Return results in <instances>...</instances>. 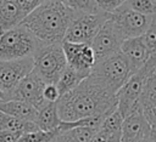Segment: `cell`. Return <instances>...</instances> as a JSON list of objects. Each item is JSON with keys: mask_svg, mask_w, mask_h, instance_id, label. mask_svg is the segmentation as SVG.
<instances>
[{"mask_svg": "<svg viewBox=\"0 0 156 142\" xmlns=\"http://www.w3.org/2000/svg\"><path fill=\"white\" fill-rule=\"evenodd\" d=\"M144 142H156V131H151V134L147 136V138Z\"/></svg>", "mask_w": 156, "mask_h": 142, "instance_id": "f546056e", "label": "cell"}, {"mask_svg": "<svg viewBox=\"0 0 156 142\" xmlns=\"http://www.w3.org/2000/svg\"><path fill=\"white\" fill-rule=\"evenodd\" d=\"M0 100H2V101H5V100H6V95L1 91V89H0Z\"/></svg>", "mask_w": 156, "mask_h": 142, "instance_id": "4dcf8cb0", "label": "cell"}, {"mask_svg": "<svg viewBox=\"0 0 156 142\" xmlns=\"http://www.w3.org/2000/svg\"><path fill=\"white\" fill-rule=\"evenodd\" d=\"M108 17L110 13L102 11L100 12L72 11V17L68 23L63 41L89 44Z\"/></svg>", "mask_w": 156, "mask_h": 142, "instance_id": "8992f818", "label": "cell"}, {"mask_svg": "<svg viewBox=\"0 0 156 142\" xmlns=\"http://www.w3.org/2000/svg\"><path fill=\"white\" fill-rule=\"evenodd\" d=\"M62 50L67 64L77 72L88 76L95 64V55L89 44H78L62 41Z\"/></svg>", "mask_w": 156, "mask_h": 142, "instance_id": "7c38bea8", "label": "cell"}, {"mask_svg": "<svg viewBox=\"0 0 156 142\" xmlns=\"http://www.w3.org/2000/svg\"><path fill=\"white\" fill-rule=\"evenodd\" d=\"M95 4L98 5L99 10L106 13H112L115 12L126 0H94Z\"/></svg>", "mask_w": 156, "mask_h": 142, "instance_id": "484cf974", "label": "cell"}, {"mask_svg": "<svg viewBox=\"0 0 156 142\" xmlns=\"http://www.w3.org/2000/svg\"><path fill=\"white\" fill-rule=\"evenodd\" d=\"M22 135L7 130H0V142H18Z\"/></svg>", "mask_w": 156, "mask_h": 142, "instance_id": "f1b7e54d", "label": "cell"}, {"mask_svg": "<svg viewBox=\"0 0 156 142\" xmlns=\"http://www.w3.org/2000/svg\"><path fill=\"white\" fill-rule=\"evenodd\" d=\"M0 130H7L17 134H27L35 130H39L34 121H27L18 118H15L12 115L5 114L0 112Z\"/></svg>", "mask_w": 156, "mask_h": 142, "instance_id": "ffe728a7", "label": "cell"}, {"mask_svg": "<svg viewBox=\"0 0 156 142\" xmlns=\"http://www.w3.org/2000/svg\"><path fill=\"white\" fill-rule=\"evenodd\" d=\"M24 17L12 0H0V34L20 25Z\"/></svg>", "mask_w": 156, "mask_h": 142, "instance_id": "2e32d148", "label": "cell"}, {"mask_svg": "<svg viewBox=\"0 0 156 142\" xmlns=\"http://www.w3.org/2000/svg\"><path fill=\"white\" fill-rule=\"evenodd\" d=\"M43 97L45 102H56L60 97V92L55 84H46L43 90Z\"/></svg>", "mask_w": 156, "mask_h": 142, "instance_id": "83f0119b", "label": "cell"}, {"mask_svg": "<svg viewBox=\"0 0 156 142\" xmlns=\"http://www.w3.org/2000/svg\"><path fill=\"white\" fill-rule=\"evenodd\" d=\"M41 46L39 40L22 24L0 34V59L32 57Z\"/></svg>", "mask_w": 156, "mask_h": 142, "instance_id": "3957f363", "label": "cell"}, {"mask_svg": "<svg viewBox=\"0 0 156 142\" xmlns=\"http://www.w3.org/2000/svg\"><path fill=\"white\" fill-rule=\"evenodd\" d=\"M18 142H21V141H18Z\"/></svg>", "mask_w": 156, "mask_h": 142, "instance_id": "d6a6232c", "label": "cell"}, {"mask_svg": "<svg viewBox=\"0 0 156 142\" xmlns=\"http://www.w3.org/2000/svg\"><path fill=\"white\" fill-rule=\"evenodd\" d=\"M90 74L99 79L110 90L117 92L133 73L127 58L122 55L121 51H118L96 62Z\"/></svg>", "mask_w": 156, "mask_h": 142, "instance_id": "52a82bcc", "label": "cell"}, {"mask_svg": "<svg viewBox=\"0 0 156 142\" xmlns=\"http://www.w3.org/2000/svg\"><path fill=\"white\" fill-rule=\"evenodd\" d=\"M72 17L69 10L61 0H44L28 13L21 24L26 27L41 45L61 44Z\"/></svg>", "mask_w": 156, "mask_h": 142, "instance_id": "7a4b0ae2", "label": "cell"}, {"mask_svg": "<svg viewBox=\"0 0 156 142\" xmlns=\"http://www.w3.org/2000/svg\"><path fill=\"white\" fill-rule=\"evenodd\" d=\"M1 101H2V100H0V102H1Z\"/></svg>", "mask_w": 156, "mask_h": 142, "instance_id": "1f68e13d", "label": "cell"}, {"mask_svg": "<svg viewBox=\"0 0 156 142\" xmlns=\"http://www.w3.org/2000/svg\"><path fill=\"white\" fill-rule=\"evenodd\" d=\"M123 41H124L123 35L121 34V32L111 19V17H108L107 21L99 29L96 35L93 38V40L89 42V45L94 51L95 61L99 62L118 52L121 50V45Z\"/></svg>", "mask_w": 156, "mask_h": 142, "instance_id": "ba28073f", "label": "cell"}, {"mask_svg": "<svg viewBox=\"0 0 156 142\" xmlns=\"http://www.w3.org/2000/svg\"><path fill=\"white\" fill-rule=\"evenodd\" d=\"M0 112L12 115L15 118L27 120V121H35L38 109L32 104L18 101V100H6L0 102Z\"/></svg>", "mask_w": 156, "mask_h": 142, "instance_id": "e0dca14e", "label": "cell"}, {"mask_svg": "<svg viewBox=\"0 0 156 142\" xmlns=\"http://www.w3.org/2000/svg\"><path fill=\"white\" fill-rule=\"evenodd\" d=\"M152 129L140 110L126 117L122 123L119 142H144Z\"/></svg>", "mask_w": 156, "mask_h": 142, "instance_id": "5bb4252c", "label": "cell"}, {"mask_svg": "<svg viewBox=\"0 0 156 142\" xmlns=\"http://www.w3.org/2000/svg\"><path fill=\"white\" fill-rule=\"evenodd\" d=\"M119 51L127 58V61L130 66L132 73L140 69L147 62V59L151 57L141 36L126 39L122 42Z\"/></svg>", "mask_w": 156, "mask_h": 142, "instance_id": "9a60e30c", "label": "cell"}, {"mask_svg": "<svg viewBox=\"0 0 156 142\" xmlns=\"http://www.w3.org/2000/svg\"><path fill=\"white\" fill-rule=\"evenodd\" d=\"M34 123L39 130L43 131L56 130L62 123V120L58 117L56 102H49L45 106H43L40 109H38V114Z\"/></svg>", "mask_w": 156, "mask_h": 142, "instance_id": "d6986e66", "label": "cell"}, {"mask_svg": "<svg viewBox=\"0 0 156 142\" xmlns=\"http://www.w3.org/2000/svg\"><path fill=\"white\" fill-rule=\"evenodd\" d=\"M87 76L79 72H77L74 68L69 67L68 64L66 66V68L63 69V72L61 73V75L58 76L57 81H56V87L60 92V96L73 90L83 79H85Z\"/></svg>", "mask_w": 156, "mask_h": 142, "instance_id": "44dd1931", "label": "cell"}, {"mask_svg": "<svg viewBox=\"0 0 156 142\" xmlns=\"http://www.w3.org/2000/svg\"><path fill=\"white\" fill-rule=\"evenodd\" d=\"M155 61L156 56H151L147 62L140 69L134 72L116 92L117 109L121 112L123 118L133 114L136 110H140V95L143 91L144 81Z\"/></svg>", "mask_w": 156, "mask_h": 142, "instance_id": "277c9868", "label": "cell"}, {"mask_svg": "<svg viewBox=\"0 0 156 142\" xmlns=\"http://www.w3.org/2000/svg\"><path fill=\"white\" fill-rule=\"evenodd\" d=\"M69 10L80 12H100L94 0H61Z\"/></svg>", "mask_w": 156, "mask_h": 142, "instance_id": "d4e9b609", "label": "cell"}, {"mask_svg": "<svg viewBox=\"0 0 156 142\" xmlns=\"http://www.w3.org/2000/svg\"><path fill=\"white\" fill-rule=\"evenodd\" d=\"M32 57H24L20 59H0V89L6 95V98L15 86L29 72H32Z\"/></svg>", "mask_w": 156, "mask_h": 142, "instance_id": "8fae6325", "label": "cell"}, {"mask_svg": "<svg viewBox=\"0 0 156 142\" xmlns=\"http://www.w3.org/2000/svg\"><path fill=\"white\" fill-rule=\"evenodd\" d=\"M99 129L78 125L66 130H58L51 142H91Z\"/></svg>", "mask_w": 156, "mask_h": 142, "instance_id": "ac0fdd59", "label": "cell"}, {"mask_svg": "<svg viewBox=\"0 0 156 142\" xmlns=\"http://www.w3.org/2000/svg\"><path fill=\"white\" fill-rule=\"evenodd\" d=\"M141 38L150 56H156V15L151 16L150 23Z\"/></svg>", "mask_w": 156, "mask_h": 142, "instance_id": "603a6c76", "label": "cell"}, {"mask_svg": "<svg viewBox=\"0 0 156 142\" xmlns=\"http://www.w3.org/2000/svg\"><path fill=\"white\" fill-rule=\"evenodd\" d=\"M62 121H78L90 117L106 115L117 107L116 92L89 74L73 90L56 101Z\"/></svg>", "mask_w": 156, "mask_h": 142, "instance_id": "6da1fadb", "label": "cell"}, {"mask_svg": "<svg viewBox=\"0 0 156 142\" xmlns=\"http://www.w3.org/2000/svg\"><path fill=\"white\" fill-rule=\"evenodd\" d=\"M57 132H58V127L54 131L35 130L32 132L23 134L18 141H21V142H51Z\"/></svg>", "mask_w": 156, "mask_h": 142, "instance_id": "cb8c5ba5", "label": "cell"}, {"mask_svg": "<svg viewBox=\"0 0 156 142\" xmlns=\"http://www.w3.org/2000/svg\"><path fill=\"white\" fill-rule=\"evenodd\" d=\"M111 19L123 35L124 40L128 38L141 36L146 30L151 16L139 13L124 5V2L112 13H110Z\"/></svg>", "mask_w": 156, "mask_h": 142, "instance_id": "9c48e42d", "label": "cell"}, {"mask_svg": "<svg viewBox=\"0 0 156 142\" xmlns=\"http://www.w3.org/2000/svg\"><path fill=\"white\" fill-rule=\"evenodd\" d=\"M61 44L41 45L32 56L33 70L46 84H56L67 66Z\"/></svg>", "mask_w": 156, "mask_h": 142, "instance_id": "5b68a950", "label": "cell"}, {"mask_svg": "<svg viewBox=\"0 0 156 142\" xmlns=\"http://www.w3.org/2000/svg\"><path fill=\"white\" fill-rule=\"evenodd\" d=\"M140 112L156 131V61L150 68L140 95Z\"/></svg>", "mask_w": 156, "mask_h": 142, "instance_id": "4fadbf2b", "label": "cell"}, {"mask_svg": "<svg viewBox=\"0 0 156 142\" xmlns=\"http://www.w3.org/2000/svg\"><path fill=\"white\" fill-rule=\"evenodd\" d=\"M45 85L46 83L32 69V72H29L7 95L6 100L23 101L32 104L37 109H40L48 103L43 97V90Z\"/></svg>", "mask_w": 156, "mask_h": 142, "instance_id": "30bf717a", "label": "cell"}, {"mask_svg": "<svg viewBox=\"0 0 156 142\" xmlns=\"http://www.w3.org/2000/svg\"><path fill=\"white\" fill-rule=\"evenodd\" d=\"M17 7L22 11V13L24 16H27L28 13H30L35 7H38L44 0H12Z\"/></svg>", "mask_w": 156, "mask_h": 142, "instance_id": "4316f807", "label": "cell"}, {"mask_svg": "<svg viewBox=\"0 0 156 142\" xmlns=\"http://www.w3.org/2000/svg\"><path fill=\"white\" fill-rule=\"evenodd\" d=\"M124 5L146 16L156 15V0H126Z\"/></svg>", "mask_w": 156, "mask_h": 142, "instance_id": "7402d4cb", "label": "cell"}]
</instances>
